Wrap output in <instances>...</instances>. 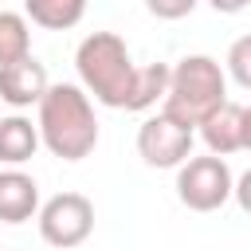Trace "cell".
<instances>
[{
    "label": "cell",
    "instance_id": "e0dca14e",
    "mask_svg": "<svg viewBox=\"0 0 251 251\" xmlns=\"http://www.w3.org/2000/svg\"><path fill=\"white\" fill-rule=\"evenodd\" d=\"M208 4H212L216 12H224V16H235V12H243L251 0H208Z\"/></svg>",
    "mask_w": 251,
    "mask_h": 251
},
{
    "label": "cell",
    "instance_id": "7a4b0ae2",
    "mask_svg": "<svg viewBox=\"0 0 251 251\" xmlns=\"http://www.w3.org/2000/svg\"><path fill=\"white\" fill-rule=\"evenodd\" d=\"M75 67L78 78L86 86V94H94V102L110 106V110H126L129 98V82H133V59L122 35L114 31H94L78 43L75 51Z\"/></svg>",
    "mask_w": 251,
    "mask_h": 251
},
{
    "label": "cell",
    "instance_id": "3957f363",
    "mask_svg": "<svg viewBox=\"0 0 251 251\" xmlns=\"http://www.w3.org/2000/svg\"><path fill=\"white\" fill-rule=\"evenodd\" d=\"M227 102V78L224 67L212 55H184L176 67H169V90H165V114L180 126H200L216 106Z\"/></svg>",
    "mask_w": 251,
    "mask_h": 251
},
{
    "label": "cell",
    "instance_id": "9a60e30c",
    "mask_svg": "<svg viewBox=\"0 0 251 251\" xmlns=\"http://www.w3.org/2000/svg\"><path fill=\"white\" fill-rule=\"evenodd\" d=\"M200 0H145V8L157 16V20H184Z\"/></svg>",
    "mask_w": 251,
    "mask_h": 251
},
{
    "label": "cell",
    "instance_id": "277c9868",
    "mask_svg": "<svg viewBox=\"0 0 251 251\" xmlns=\"http://www.w3.org/2000/svg\"><path fill=\"white\" fill-rule=\"evenodd\" d=\"M231 169L224 157L208 153V157H188L184 165H176V196L184 208L192 212H216L231 200Z\"/></svg>",
    "mask_w": 251,
    "mask_h": 251
},
{
    "label": "cell",
    "instance_id": "8fae6325",
    "mask_svg": "<svg viewBox=\"0 0 251 251\" xmlns=\"http://www.w3.org/2000/svg\"><path fill=\"white\" fill-rule=\"evenodd\" d=\"M24 12L31 24H39L47 31H67L82 20L86 0H24Z\"/></svg>",
    "mask_w": 251,
    "mask_h": 251
},
{
    "label": "cell",
    "instance_id": "2e32d148",
    "mask_svg": "<svg viewBox=\"0 0 251 251\" xmlns=\"http://www.w3.org/2000/svg\"><path fill=\"white\" fill-rule=\"evenodd\" d=\"M231 196H235V204H239V208L251 216V169H247V173H243V176L231 184Z\"/></svg>",
    "mask_w": 251,
    "mask_h": 251
},
{
    "label": "cell",
    "instance_id": "7c38bea8",
    "mask_svg": "<svg viewBox=\"0 0 251 251\" xmlns=\"http://www.w3.org/2000/svg\"><path fill=\"white\" fill-rule=\"evenodd\" d=\"M169 90V67L165 63H149V67H137L133 71V82H129V98H126V110H149L157 106V98H165Z\"/></svg>",
    "mask_w": 251,
    "mask_h": 251
},
{
    "label": "cell",
    "instance_id": "8992f818",
    "mask_svg": "<svg viewBox=\"0 0 251 251\" xmlns=\"http://www.w3.org/2000/svg\"><path fill=\"white\" fill-rule=\"evenodd\" d=\"M137 153L153 169H176L192 157V126H180L165 110L145 118L137 129Z\"/></svg>",
    "mask_w": 251,
    "mask_h": 251
},
{
    "label": "cell",
    "instance_id": "5bb4252c",
    "mask_svg": "<svg viewBox=\"0 0 251 251\" xmlns=\"http://www.w3.org/2000/svg\"><path fill=\"white\" fill-rule=\"evenodd\" d=\"M227 75H231L243 90H251V35H239V39L227 47Z\"/></svg>",
    "mask_w": 251,
    "mask_h": 251
},
{
    "label": "cell",
    "instance_id": "30bf717a",
    "mask_svg": "<svg viewBox=\"0 0 251 251\" xmlns=\"http://www.w3.org/2000/svg\"><path fill=\"white\" fill-rule=\"evenodd\" d=\"M39 149V126H31V118L12 114L0 118V161L4 165H24L31 161Z\"/></svg>",
    "mask_w": 251,
    "mask_h": 251
},
{
    "label": "cell",
    "instance_id": "4fadbf2b",
    "mask_svg": "<svg viewBox=\"0 0 251 251\" xmlns=\"http://www.w3.org/2000/svg\"><path fill=\"white\" fill-rule=\"evenodd\" d=\"M31 55V27L20 12H0V67Z\"/></svg>",
    "mask_w": 251,
    "mask_h": 251
},
{
    "label": "cell",
    "instance_id": "6da1fadb",
    "mask_svg": "<svg viewBox=\"0 0 251 251\" xmlns=\"http://www.w3.org/2000/svg\"><path fill=\"white\" fill-rule=\"evenodd\" d=\"M39 141L59 161H82L98 145V122L90 94L75 82H51L39 98Z\"/></svg>",
    "mask_w": 251,
    "mask_h": 251
},
{
    "label": "cell",
    "instance_id": "ba28073f",
    "mask_svg": "<svg viewBox=\"0 0 251 251\" xmlns=\"http://www.w3.org/2000/svg\"><path fill=\"white\" fill-rule=\"evenodd\" d=\"M39 212V184L20 173L16 165L0 173V220L4 224H24Z\"/></svg>",
    "mask_w": 251,
    "mask_h": 251
},
{
    "label": "cell",
    "instance_id": "52a82bcc",
    "mask_svg": "<svg viewBox=\"0 0 251 251\" xmlns=\"http://www.w3.org/2000/svg\"><path fill=\"white\" fill-rule=\"evenodd\" d=\"M47 67L35 59V55H24L16 63H4L0 67V102L24 110V106H39L43 90H47Z\"/></svg>",
    "mask_w": 251,
    "mask_h": 251
},
{
    "label": "cell",
    "instance_id": "9c48e42d",
    "mask_svg": "<svg viewBox=\"0 0 251 251\" xmlns=\"http://www.w3.org/2000/svg\"><path fill=\"white\" fill-rule=\"evenodd\" d=\"M196 129H200L204 145H208L216 157H227V153L243 149V106L224 102V106H216Z\"/></svg>",
    "mask_w": 251,
    "mask_h": 251
},
{
    "label": "cell",
    "instance_id": "5b68a950",
    "mask_svg": "<svg viewBox=\"0 0 251 251\" xmlns=\"http://www.w3.org/2000/svg\"><path fill=\"white\" fill-rule=\"evenodd\" d=\"M90 231H94V204L82 192H59L39 208V235L59 251L86 243Z\"/></svg>",
    "mask_w": 251,
    "mask_h": 251
},
{
    "label": "cell",
    "instance_id": "ac0fdd59",
    "mask_svg": "<svg viewBox=\"0 0 251 251\" xmlns=\"http://www.w3.org/2000/svg\"><path fill=\"white\" fill-rule=\"evenodd\" d=\"M243 149L251 153V106H243Z\"/></svg>",
    "mask_w": 251,
    "mask_h": 251
}]
</instances>
